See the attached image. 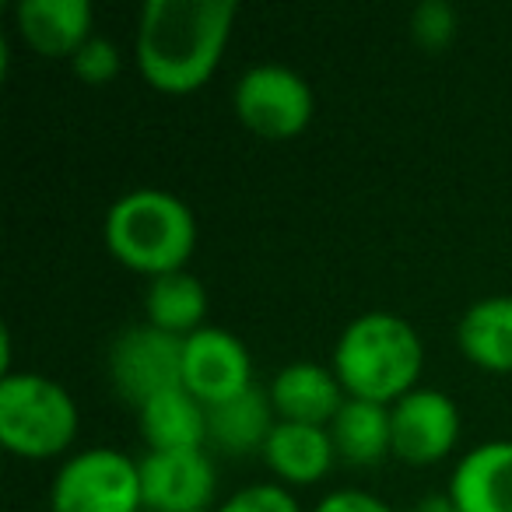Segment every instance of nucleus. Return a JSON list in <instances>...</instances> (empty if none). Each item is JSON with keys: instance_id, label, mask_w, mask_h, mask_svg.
<instances>
[{"instance_id": "nucleus-23", "label": "nucleus", "mask_w": 512, "mask_h": 512, "mask_svg": "<svg viewBox=\"0 0 512 512\" xmlns=\"http://www.w3.org/2000/svg\"><path fill=\"white\" fill-rule=\"evenodd\" d=\"M313 512H393V509L379 495H372V491L337 488L327 498H320V505Z\"/></svg>"}, {"instance_id": "nucleus-21", "label": "nucleus", "mask_w": 512, "mask_h": 512, "mask_svg": "<svg viewBox=\"0 0 512 512\" xmlns=\"http://www.w3.org/2000/svg\"><path fill=\"white\" fill-rule=\"evenodd\" d=\"M71 71L78 74L85 85H106V81H113L116 71H120V50H116L109 39L92 36L71 57Z\"/></svg>"}, {"instance_id": "nucleus-16", "label": "nucleus", "mask_w": 512, "mask_h": 512, "mask_svg": "<svg viewBox=\"0 0 512 512\" xmlns=\"http://www.w3.org/2000/svg\"><path fill=\"white\" fill-rule=\"evenodd\" d=\"M137 425L155 453H179V449H204L207 442V407L183 386L151 397L137 407Z\"/></svg>"}, {"instance_id": "nucleus-15", "label": "nucleus", "mask_w": 512, "mask_h": 512, "mask_svg": "<svg viewBox=\"0 0 512 512\" xmlns=\"http://www.w3.org/2000/svg\"><path fill=\"white\" fill-rule=\"evenodd\" d=\"M264 460L285 484H316L334 467L337 446L330 439V428L278 421L264 446Z\"/></svg>"}, {"instance_id": "nucleus-11", "label": "nucleus", "mask_w": 512, "mask_h": 512, "mask_svg": "<svg viewBox=\"0 0 512 512\" xmlns=\"http://www.w3.org/2000/svg\"><path fill=\"white\" fill-rule=\"evenodd\" d=\"M446 495L456 512H512V442H481L463 453Z\"/></svg>"}, {"instance_id": "nucleus-7", "label": "nucleus", "mask_w": 512, "mask_h": 512, "mask_svg": "<svg viewBox=\"0 0 512 512\" xmlns=\"http://www.w3.org/2000/svg\"><path fill=\"white\" fill-rule=\"evenodd\" d=\"M183 341L151 323L127 327L109 351V376L123 400L144 407L151 397L183 386Z\"/></svg>"}, {"instance_id": "nucleus-10", "label": "nucleus", "mask_w": 512, "mask_h": 512, "mask_svg": "<svg viewBox=\"0 0 512 512\" xmlns=\"http://www.w3.org/2000/svg\"><path fill=\"white\" fill-rule=\"evenodd\" d=\"M393 418V456L425 467L449 456L460 439V411L442 390L418 386L390 407Z\"/></svg>"}, {"instance_id": "nucleus-2", "label": "nucleus", "mask_w": 512, "mask_h": 512, "mask_svg": "<svg viewBox=\"0 0 512 512\" xmlns=\"http://www.w3.org/2000/svg\"><path fill=\"white\" fill-rule=\"evenodd\" d=\"M425 344L404 316L372 309L341 330L334 344V365L344 393L369 404L393 407L400 397L418 390Z\"/></svg>"}, {"instance_id": "nucleus-3", "label": "nucleus", "mask_w": 512, "mask_h": 512, "mask_svg": "<svg viewBox=\"0 0 512 512\" xmlns=\"http://www.w3.org/2000/svg\"><path fill=\"white\" fill-rule=\"evenodd\" d=\"M106 249L123 267L148 278L183 271L197 249V218L190 204L169 190H130L106 214Z\"/></svg>"}, {"instance_id": "nucleus-1", "label": "nucleus", "mask_w": 512, "mask_h": 512, "mask_svg": "<svg viewBox=\"0 0 512 512\" xmlns=\"http://www.w3.org/2000/svg\"><path fill=\"white\" fill-rule=\"evenodd\" d=\"M235 15V0H148L134 43L144 81L165 95L204 88L225 57Z\"/></svg>"}, {"instance_id": "nucleus-17", "label": "nucleus", "mask_w": 512, "mask_h": 512, "mask_svg": "<svg viewBox=\"0 0 512 512\" xmlns=\"http://www.w3.org/2000/svg\"><path fill=\"white\" fill-rule=\"evenodd\" d=\"M456 344L484 372H512V295L481 299L460 316Z\"/></svg>"}, {"instance_id": "nucleus-22", "label": "nucleus", "mask_w": 512, "mask_h": 512, "mask_svg": "<svg viewBox=\"0 0 512 512\" xmlns=\"http://www.w3.org/2000/svg\"><path fill=\"white\" fill-rule=\"evenodd\" d=\"M411 29H414V39H418L421 46H428V50H439V46H446L449 39H453L456 15H453V8H449V4L432 0V4H421V8L414 11Z\"/></svg>"}, {"instance_id": "nucleus-9", "label": "nucleus", "mask_w": 512, "mask_h": 512, "mask_svg": "<svg viewBox=\"0 0 512 512\" xmlns=\"http://www.w3.org/2000/svg\"><path fill=\"white\" fill-rule=\"evenodd\" d=\"M141 495L148 512H211L218 474L204 449L141 456Z\"/></svg>"}, {"instance_id": "nucleus-4", "label": "nucleus", "mask_w": 512, "mask_h": 512, "mask_svg": "<svg viewBox=\"0 0 512 512\" xmlns=\"http://www.w3.org/2000/svg\"><path fill=\"white\" fill-rule=\"evenodd\" d=\"M78 435V404L57 379L8 372L0 379V442L25 460H53Z\"/></svg>"}, {"instance_id": "nucleus-19", "label": "nucleus", "mask_w": 512, "mask_h": 512, "mask_svg": "<svg viewBox=\"0 0 512 512\" xmlns=\"http://www.w3.org/2000/svg\"><path fill=\"white\" fill-rule=\"evenodd\" d=\"M144 313H148L151 327L176 337H190L193 330L204 327L207 292L200 278L186 271L162 274V278H151L148 292H144Z\"/></svg>"}, {"instance_id": "nucleus-8", "label": "nucleus", "mask_w": 512, "mask_h": 512, "mask_svg": "<svg viewBox=\"0 0 512 512\" xmlns=\"http://www.w3.org/2000/svg\"><path fill=\"white\" fill-rule=\"evenodd\" d=\"M253 386V355L221 327H200L183 341V390L204 407L225 404Z\"/></svg>"}, {"instance_id": "nucleus-20", "label": "nucleus", "mask_w": 512, "mask_h": 512, "mask_svg": "<svg viewBox=\"0 0 512 512\" xmlns=\"http://www.w3.org/2000/svg\"><path fill=\"white\" fill-rule=\"evenodd\" d=\"M214 512H302L295 495L281 484H249L228 495Z\"/></svg>"}, {"instance_id": "nucleus-24", "label": "nucleus", "mask_w": 512, "mask_h": 512, "mask_svg": "<svg viewBox=\"0 0 512 512\" xmlns=\"http://www.w3.org/2000/svg\"><path fill=\"white\" fill-rule=\"evenodd\" d=\"M418 512H456L449 495H428L425 502H418Z\"/></svg>"}, {"instance_id": "nucleus-6", "label": "nucleus", "mask_w": 512, "mask_h": 512, "mask_svg": "<svg viewBox=\"0 0 512 512\" xmlns=\"http://www.w3.org/2000/svg\"><path fill=\"white\" fill-rule=\"evenodd\" d=\"M313 88L299 71L281 64H256L235 85V116L242 127L267 141H285L313 120Z\"/></svg>"}, {"instance_id": "nucleus-5", "label": "nucleus", "mask_w": 512, "mask_h": 512, "mask_svg": "<svg viewBox=\"0 0 512 512\" xmlns=\"http://www.w3.org/2000/svg\"><path fill=\"white\" fill-rule=\"evenodd\" d=\"M53 512H141V460L109 446L74 453L50 488Z\"/></svg>"}, {"instance_id": "nucleus-14", "label": "nucleus", "mask_w": 512, "mask_h": 512, "mask_svg": "<svg viewBox=\"0 0 512 512\" xmlns=\"http://www.w3.org/2000/svg\"><path fill=\"white\" fill-rule=\"evenodd\" d=\"M274 418H278V411L271 404V390L253 383L225 404L207 407V442H214L232 456H246L253 449L264 453L267 439L278 425Z\"/></svg>"}, {"instance_id": "nucleus-13", "label": "nucleus", "mask_w": 512, "mask_h": 512, "mask_svg": "<svg viewBox=\"0 0 512 512\" xmlns=\"http://www.w3.org/2000/svg\"><path fill=\"white\" fill-rule=\"evenodd\" d=\"M95 11L88 0H18L15 25L43 57L71 60L92 39Z\"/></svg>"}, {"instance_id": "nucleus-12", "label": "nucleus", "mask_w": 512, "mask_h": 512, "mask_svg": "<svg viewBox=\"0 0 512 512\" xmlns=\"http://www.w3.org/2000/svg\"><path fill=\"white\" fill-rule=\"evenodd\" d=\"M344 400H348V393H344L337 372L316 362L285 365L271 383V404L278 411V421L330 428Z\"/></svg>"}, {"instance_id": "nucleus-18", "label": "nucleus", "mask_w": 512, "mask_h": 512, "mask_svg": "<svg viewBox=\"0 0 512 512\" xmlns=\"http://www.w3.org/2000/svg\"><path fill=\"white\" fill-rule=\"evenodd\" d=\"M330 439L337 446V456L348 463H376L386 453H393V418L386 404L348 397L337 418L330 421Z\"/></svg>"}]
</instances>
